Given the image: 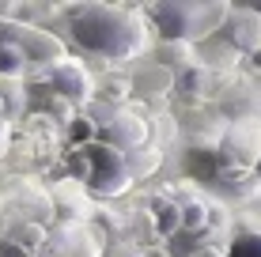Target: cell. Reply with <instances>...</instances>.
Here are the masks:
<instances>
[{"instance_id":"cell-1","label":"cell","mask_w":261,"mask_h":257,"mask_svg":"<svg viewBox=\"0 0 261 257\" xmlns=\"http://www.w3.org/2000/svg\"><path fill=\"white\" fill-rule=\"evenodd\" d=\"M68 38L91 57L133 61L151 46V23L129 4H76L68 12Z\"/></svg>"},{"instance_id":"cell-2","label":"cell","mask_w":261,"mask_h":257,"mask_svg":"<svg viewBox=\"0 0 261 257\" xmlns=\"http://www.w3.org/2000/svg\"><path fill=\"white\" fill-rule=\"evenodd\" d=\"M151 31H159L163 42H182V46H193V42L208 38V34L223 31L231 15V4H216V0H174V4H148L144 8Z\"/></svg>"},{"instance_id":"cell-3","label":"cell","mask_w":261,"mask_h":257,"mask_svg":"<svg viewBox=\"0 0 261 257\" xmlns=\"http://www.w3.org/2000/svg\"><path fill=\"white\" fill-rule=\"evenodd\" d=\"M76 163H80V174H84V185L91 193H98V197H121V193L133 185L125 152L102 144V140L76 144Z\"/></svg>"},{"instance_id":"cell-4","label":"cell","mask_w":261,"mask_h":257,"mask_svg":"<svg viewBox=\"0 0 261 257\" xmlns=\"http://www.w3.org/2000/svg\"><path fill=\"white\" fill-rule=\"evenodd\" d=\"M0 42H12V46H19L27 68H38L42 76H46L49 68H57L61 61H68L65 42H61L53 31H46V26H31V23H0Z\"/></svg>"},{"instance_id":"cell-5","label":"cell","mask_w":261,"mask_h":257,"mask_svg":"<svg viewBox=\"0 0 261 257\" xmlns=\"http://www.w3.org/2000/svg\"><path fill=\"white\" fill-rule=\"evenodd\" d=\"M98 136H102V144L118 148V152H137L144 148V140H148V121L137 118V113L129 110H114V118L98 121Z\"/></svg>"},{"instance_id":"cell-6","label":"cell","mask_w":261,"mask_h":257,"mask_svg":"<svg viewBox=\"0 0 261 257\" xmlns=\"http://www.w3.org/2000/svg\"><path fill=\"white\" fill-rule=\"evenodd\" d=\"M223 155L239 166H254L261 159V129L254 121H235L223 136Z\"/></svg>"},{"instance_id":"cell-7","label":"cell","mask_w":261,"mask_h":257,"mask_svg":"<svg viewBox=\"0 0 261 257\" xmlns=\"http://www.w3.org/2000/svg\"><path fill=\"white\" fill-rule=\"evenodd\" d=\"M46 83L53 87L57 95H65L72 102H84L87 95H91V76H87V68L80 65V61H61L57 68H49L46 72Z\"/></svg>"},{"instance_id":"cell-8","label":"cell","mask_w":261,"mask_h":257,"mask_svg":"<svg viewBox=\"0 0 261 257\" xmlns=\"http://www.w3.org/2000/svg\"><path fill=\"white\" fill-rule=\"evenodd\" d=\"M223 34H227L231 49L242 53H257L261 49V12H231L227 23H223Z\"/></svg>"},{"instance_id":"cell-9","label":"cell","mask_w":261,"mask_h":257,"mask_svg":"<svg viewBox=\"0 0 261 257\" xmlns=\"http://www.w3.org/2000/svg\"><path fill=\"white\" fill-rule=\"evenodd\" d=\"M137 87H140V91H148V95H163V91L174 87V72L163 68V65H148V68L137 76Z\"/></svg>"},{"instance_id":"cell-10","label":"cell","mask_w":261,"mask_h":257,"mask_svg":"<svg viewBox=\"0 0 261 257\" xmlns=\"http://www.w3.org/2000/svg\"><path fill=\"white\" fill-rule=\"evenodd\" d=\"M27 72V61L19 46H12V42H0V79H19Z\"/></svg>"},{"instance_id":"cell-11","label":"cell","mask_w":261,"mask_h":257,"mask_svg":"<svg viewBox=\"0 0 261 257\" xmlns=\"http://www.w3.org/2000/svg\"><path fill=\"white\" fill-rule=\"evenodd\" d=\"M125 163H129L133 178H140V174H151L159 166V152H155V148H137V152L125 155Z\"/></svg>"},{"instance_id":"cell-12","label":"cell","mask_w":261,"mask_h":257,"mask_svg":"<svg viewBox=\"0 0 261 257\" xmlns=\"http://www.w3.org/2000/svg\"><path fill=\"white\" fill-rule=\"evenodd\" d=\"M23 106V87L19 79H0V118H12Z\"/></svg>"},{"instance_id":"cell-13","label":"cell","mask_w":261,"mask_h":257,"mask_svg":"<svg viewBox=\"0 0 261 257\" xmlns=\"http://www.w3.org/2000/svg\"><path fill=\"white\" fill-rule=\"evenodd\" d=\"M223 257H261V231H250V235H239L231 242V250Z\"/></svg>"},{"instance_id":"cell-14","label":"cell","mask_w":261,"mask_h":257,"mask_svg":"<svg viewBox=\"0 0 261 257\" xmlns=\"http://www.w3.org/2000/svg\"><path fill=\"white\" fill-rule=\"evenodd\" d=\"M204 219H208V208H204V205H186V208H178V223H186V227H201Z\"/></svg>"},{"instance_id":"cell-15","label":"cell","mask_w":261,"mask_h":257,"mask_svg":"<svg viewBox=\"0 0 261 257\" xmlns=\"http://www.w3.org/2000/svg\"><path fill=\"white\" fill-rule=\"evenodd\" d=\"M250 57H254V68L261 72V49H257V53H250Z\"/></svg>"},{"instance_id":"cell-16","label":"cell","mask_w":261,"mask_h":257,"mask_svg":"<svg viewBox=\"0 0 261 257\" xmlns=\"http://www.w3.org/2000/svg\"><path fill=\"white\" fill-rule=\"evenodd\" d=\"M254 170H257V174H261V159H257V163H254Z\"/></svg>"}]
</instances>
